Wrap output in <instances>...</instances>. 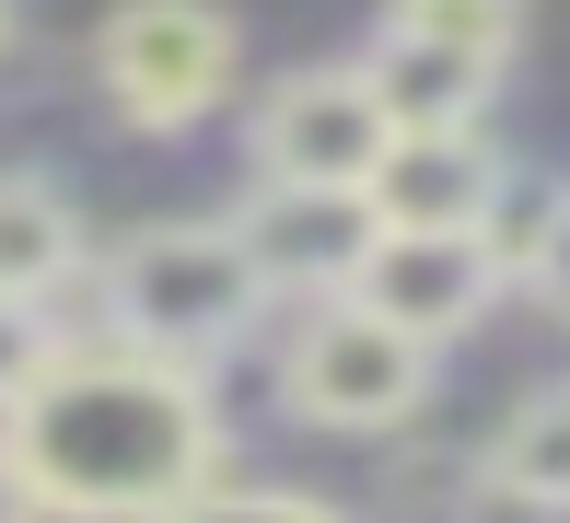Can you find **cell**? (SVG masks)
I'll list each match as a JSON object with an SVG mask.
<instances>
[{"label":"cell","instance_id":"cell-16","mask_svg":"<svg viewBox=\"0 0 570 523\" xmlns=\"http://www.w3.org/2000/svg\"><path fill=\"white\" fill-rule=\"evenodd\" d=\"M0 523H36V501H23V477L0 465Z\"/></svg>","mask_w":570,"mask_h":523},{"label":"cell","instance_id":"cell-10","mask_svg":"<svg viewBox=\"0 0 570 523\" xmlns=\"http://www.w3.org/2000/svg\"><path fill=\"white\" fill-rule=\"evenodd\" d=\"M478 477L501 489L512 512H570V384H535V396L489 431Z\"/></svg>","mask_w":570,"mask_h":523},{"label":"cell","instance_id":"cell-13","mask_svg":"<svg viewBox=\"0 0 570 523\" xmlns=\"http://www.w3.org/2000/svg\"><path fill=\"white\" fill-rule=\"evenodd\" d=\"M164 523H350V512H326L315 489H198V501L164 512Z\"/></svg>","mask_w":570,"mask_h":523},{"label":"cell","instance_id":"cell-12","mask_svg":"<svg viewBox=\"0 0 570 523\" xmlns=\"http://www.w3.org/2000/svg\"><path fill=\"white\" fill-rule=\"evenodd\" d=\"M59 361H70V349H59V326H47V303H12V292H0V418L36 396Z\"/></svg>","mask_w":570,"mask_h":523},{"label":"cell","instance_id":"cell-17","mask_svg":"<svg viewBox=\"0 0 570 523\" xmlns=\"http://www.w3.org/2000/svg\"><path fill=\"white\" fill-rule=\"evenodd\" d=\"M0 36H12V12H0Z\"/></svg>","mask_w":570,"mask_h":523},{"label":"cell","instance_id":"cell-1","mask_svg":"<svg viewBox=\"0 0 570 523\" xmlns=\"http://www.w3.org/2000/svg\"><path fill=\"white\" fill-rule=\"evenodd\" d=\"M0 465L59 523H164L210 489V396L140 349H70L12 418Z\"/></svg>","mask_w":570,"mask_h":523},{"label":"cell","instance_id":"cell-15","mask_svg":"<svg viewBox=\"0 0 570 523\" xmlns=\"http://www.w3.org/2000/svg\"><path fill=\"white\" fill-rule=\"evenodd\" d=\"M524 292L548 303V314H570V198H559V221H548V245H535V268H524Z\"/></svg>","mask_w":570,"mask_h":523},{"label":"cell","instance_id":"cell-3","mask_svg":"<svg viewBox=\"0 0 570 523\" xmlns=\"http://www.w3.org/2000/svg\"><path fill=\"white\" fill-rule=\"evenodd\" d=\"M94 82L128 128H198L245 82V36L222 0H117L94 36Z\"/></svg>","mask_w":570,"mask_h":523},{"label":"cell","instance_id":"cell-9","mask_svg":"<svg viewBox=\"0 0 570 523\" xmlns=\"http://www.w3.org/2000/svg\"><path fill=\"white\" fill-rule=\"evenodd\" d=\"M512 164L478 140V128H443V140H396L373 175V209L384 233H489V209H501Z\"/></svg>","mask_w":570,"mask_h":523},{"label":"cell","instance_id":"cell-6","mask_svg":"<svg viewBox=\"0 0 570 523\" xmlns=\"http://www.w3.org/2000/svg\"><path fill=\"white\" fill-rule=\"evenodd\" d=\"M350 303L384 314L396 337H420V349H443V337H465L489 303H501V256H489L478 233H384Z\"/></svg>","mask_w":570,"mask_h":523},{"label":"cell","instance_id":"cell-11","mask_svg":"<svg viewBox=\"0 0 570 523\" xmlns=\"http://www.w3.org/2000/svg\"><path fill=\"white\" fill-rule=\"evenodd\" d=\"M82 268V221L47 175H0V292L12 303H47L59 279Z\"/></svg>","mask_w":570,"mask_h":523},{"label":"cell","instance_id":"cell-18","mask_svg":"<svg viewBox=\"0 0 570 523\" xmlns=\"http://www.w3.org/2000/svg\"><path fill=\"white\" fill-rule=\"evenodd\" d=\"M512 12H524V0H512Z\"/></svg>","mask_w":570,"mask_h":523},{"label":"cell","instance_id":"cell-5","mask_svg":"<svg viewBox=\"0 0 570 523\" xmlns=\"http://www.w3.org/2000/svg\"><path fill=\"white\" fill-rule=\"evenodd\" d=\"M420 396H431V349L361 303H326L292 337V407L315 431H396V418H420Z\"/></svg>","mask_w":570,"mask_h":523},{"label":"cell","instance_id":"cell-14","mask_svg":"<svg viewBox=\"0 0 570 523\" xmlns=\"http://www.w3.org/2000/svg\"><path fill=\"white\" fill-rule=\"evenodd\" d=\"M384 23H420V36H454V47H501V59H512V0H396Z\"/></svg>","mask_w":570,"mask_h":523},{"label":"cell","instance_id":"cell-2","mask_svg":"<svg viewBox=\"0 0 570 523\" xmlns=\"http://www.w3.org/2000/svg\"><path fill=\"white\" fill-rule=\"evenodd\" d=\"M256 303H268V268H256L245 221H151L128 233L106 256V314L117 337L140 361H175V373H198L210 349L256 326Z\"/></svg>","mask_w":570,"mask_h":523},{"label":"cell","instance_id":"cell-7","mask_svg":"<svg viewBox=\"0 0 570 523\" xmlns=\"http://www.w3.org/2000/svg\"><path fill=\"white\" fill-rule=\"evenodd\" d=\"M245 245H256V268H268V292L350 303L361 268H373V245H384V209L373 198H338V187H256Z\"/></svg>","mask_w":570,"mask_h":523},{"label":"cell","instance_id":"cell-4","mask_svg":"<svg viewBox=\"0 0 570 523\" xmlns=\"http://www.w3.org/2000/svg\"><path fill=\"white\" fill-rule=\"evenodd\" d=\"M384 151H396V117L373 105L361 70H303L256 105V187H338L373 198Z\"/></svg>","mask_w":570,"mask_h":523},{"label":"cell","instance_id":"cell-8","mask_svg":"<svg viewBox=\"0 0 570 523\" xmlns=\"http://www.w3.org/2000/svg\"><path fill=\"white\" fill-rule=\"evenodd\" d=\"M373 105L396 117V140H443V128H478L489 93H501V47H454V36H420V23H384L373 59H361Z\"/></svg>","mask_w":570,"mask_h":523}]
</instances>
